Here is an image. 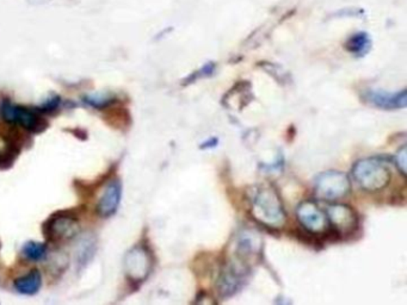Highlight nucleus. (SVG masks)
<instances>
[{
  "label": "nucleus",
  "mask_w": 407,
  "mask_h": 305,
  "mask_svg": "<svg viewBox=\"0 0 407 305\" xmlns=\"http://www.w3.org/2000/svg\"><path fill=\"white\" fill-rule=\"evenodd\" d=\"M253 219L268 228L279 229L286 223L283 204L277 191L269 185L255 188L251 198Z\"/></svg>",
  "instance_id": "1"
},
{
  "label": "nucleus",
  "mask_w": 407,
  "mask_h": 305,
  "mask_svg": "<svg viewBox=\"0 0 407 305\" xmlns=\"http://www.w3.org/2000/svg\"><path fill=\"white\" fill-rule=\"evenodd\" d=\"M79 222L72 215L56 214L51 216L45 224V235L53 242L67 241L79 232Z\"/></svg>",
  "instance_id": "6"
},
{
  "label": "nucleus",
  "mask_w": 407,
  "mask_h": 305,
  "mask_svg": "<svg viewBox=\"0 0 407 305\" xmlns=\"http://www.w3.org/2000/svg\"><path fill=\"white\" fill-rule=\"evenodd\" d=\"M246 277L245 267L238 266V265L229 264L226 266L224 272L220 277V293L222 296H231L234 292L238 291L242 287Z\"/></svg>",
  "instance_id": "10"
},
{
  "label": "nucleus",
  "mask_w": 407,
  "mask_h": 305,
  "mask_svg": "<svg viewBox=\"0 0 407 305\" xmlns=\"http://www.w3.org/2000/svg\"><path fill=\"white\" fill-rule=\"evenodd\" d=\"M347 49L356 56H363L371 49V38L366 32H357L347 42Z\"/></svg>",
  "instance_id": "13"
},
{
  "label": "nucleus",
  "mask_w": 407,
  "mask_h": 305,
  "mask_svg": "<svg viewBox=\"0 0 407 305\" xmlns=\"http://www.w3.org/2000/svg\"><path fill=\"white\" fill-rule=\"evenodd\" d=\"M42 285V277L40 271L32 269L29 273L21 278L16 279L14 286L16 291L25 296H34L40 291Z\"/></svg>",
  "instance_id": "12"
},
{
  "label": "nucleus",
  "mask_w": 407,
  "mask_h": 305,
  "mask_svg": "<svg viewBox=\"0 0 407 305\" xmlns=\"http://www.w3.org/2000/svg\"><path fill=\"white\" fill-rule=\"evenodd\" d=\"M122 199V184L117 179L110 180L102 192L97 204V212L104 219L111 217L119 209Z\"/></svg>",
  "instance_id": "9"
},
{
  "label": "nucleus",
  "mask_w": 407,
  "mask_h": 305,
  "mask_svg": "<svg viewBox=\"0 0 407 305\" xmlns=\"http://www.w3.org/2000/svg\"><path fill=\"white\" fill-rule=\"evenodd\" d=\"M326 215L331 227L338 235H348L357 228L358 217L348 205L332 204L329 206Z\"/></svg>",
  "instance_id": "8"
},
{
  "label": "nucleus",
  "mask_w": 407,
  "mask_h": 305,
  "mask_svg": "<svg viewBox=\"0 0 407 305\" xmlns=\"http://www.w3.org/2000/svg\"><path fill=\"white\" fill-rule=\"evenodd\" d=\"M406 146H403L395 155V164L398 166L399 171L402 172L403 175H406Z\"/></svg>",
  "instance_id": "17"
},
{
  "label": "nucleus",
  "mask_w": 407,
  "mask_h": 305,
  "mask_svg": "<svg viewBox=\"0 0 407 305\" xmlns=\"http://www.w3.org/2000/svg\"><path fill=\"white\" fill-rule=\"evenodd\" d=\"M1 117L5 122L10 124H19L21 127L32 134H38L46 129V119H42L38 114H35L32 110L24 106L12 104L11 101H5L0 108Z\"/></svg>",
  "instance_id": "4"
},
{
  "label": "nucleus",
  "mask_w": 407,
  "mask_h": 305,
  "mask_svg": "<svg viewBox=\"0 0 407 305\" xmlns=\"http://www.w3.org/2000/svg\"><path fill=\"white\" fill-rule=\"evenodd\" d=\"M351 182L347 174L338 171H329L321 174L316 182V196L324 201H337L348 195Z\"/></svg>",
  "instance_id": "3"
},
{
  "label": "nucleus",
  "mask_w": 407,
  "mask_h": 305,
  "mask_svg": "<svg viewBox=\"0 0 407 305\" xmlns=\"http://www.w3.org/2000/svg\"><path fill=\"white\" fill-rule=\"evenodd\" d=\"M60 105V98L59 97H51L49 98L46 103H43L41 106L42 111H45V112H51V111H54L55 109H58Z\"/></svg>",
  "instance_id": "18"
},
{
  "label": "nucleus",
  "mask_w": 407,
  "mask_h": 305,
  "mask_svg": "<svg viewBox=\"0 0 407 305\" xmlns=\"http://www.w3.org/2000/svg\"><path fill=\"white\" fill-rule=\"evenodd\" d=\"M152 265V255L146 247H134L124 258V271L129 280L134 284L146 280L151 273Z\"/></svg>",
  "instance_id": "5"
},
{
  "label": "nucleus",
  "mask_w": 407,
  "mask_h": 305,
  "mask_svg": "<svg viewBox=\"0 0 407 305\" xmlns=\"http://www.w3.org/2000/svg\"><path fill=\"white\" fill-rule=\"evenodd\" d=\"M19 147L8 137L0 136V169H8L19 154Z\"/></svg>",
  "instance_id": "14"
},
{
  "label": "nucleus",
  "mask_w": 407,
  "mask_h": 305,
  "mask_svg": "<svg viewBox=\"0 0 407 305\" xmlns=\"http://www.w3.org/2000/svg\"><path fill=\"white\" fill-rule=\"evenodd\" d=\"M367 99L371 104L375 105L381 109H404L406 108L407 93L405 90L395 93H388L384 91H369L367 93Z\"/></svg>",
  "instance_id": "11"
},
{
  "label": "nucleus",
  "mask_w": 407,
  "mask_h": 305,
  "mask_svg": "<svg viewBox=\"0 0 407 305\" xmlns=\"http://www.w3.org/2000/svg\"><path fill=\"white\" fill-rule=\"evenodd\" d=\"M116 98L109 93H95V95H86L84 97V103L90 105L95 109H103L109 105L114 104Z\"/></svg>",
  "instance_id": "16"
},
{
  "label": "nucleus",
  "mask_w": 407,
  "mask_h": 305,
  "mask_svg": "<svg viewBox=\"0 0 407 305\" xmlns=\"http://www.w3.org/2000/svg\"><path fill=\"white\" fill-rule=\"evenodd\" d=\"M296 217L302 227L313 235L324 234L329 229L327 215L319 209L316 202L305 201L296 209Z\"/></svg>",
  "instance_id": "7"
},
{
  "label": "nucleus",
  "mask_w": 407,
  "mask_h": 305,
  "mask_svg": "<svg viewBox=\"0 0 407 305\" xmlns=\"http://www.w3.org/2000/svg\"><path fill=\"white\" fill-rule=\"evenodd\" d=\"M25 259L30 261H41L47 255V247L40 242L29 241L22 248Z\"/></svg>",
  "instance_id": "15"
},
{
  "label": "nucleus",
  "mask_w": 407,
  "mask_h": 305,
  "mask_svg": "<svg viewBox=\"0 0 407 305\" xmlns=\"http://www.w3.org/2000/svg\"><path fill=\"white\" fill-rule=\"evenodd\" d=\"M353 177L364 191L377 192L388 185L391 172L382 160L371 158L357 161Z\"/></svg>",
  "instance_id": "2"
}]
</instances>
